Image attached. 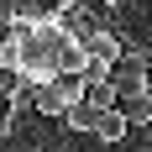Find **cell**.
Here are the masks:
<instances>
[{"mask_svg":"<svg viewBox=\"0 0 152 152\" xmlns=\"http://www.w3.org/2000/svg\"><path fill=\"white\" fill-rule=\"evenodd\" d=\"M63 126H68V131H84V137H94V126H100V110H89V105H79V110H74V115H68Z\"/></svg>","mask_w":152,"mask_h":152,"instance_id":"cell-6","label":"cell"},{"mask_svg":"<svg viewBox=\"0 0 152 152\" xmlns=\"http://www.w3.org/2000/svg\"><path fill=\"white\" fill-rule=\"evenodd\" d=\"M110 84H115V94H121V105H126V100H142V94L152 89V63H147V53H126V58L110 68Z\"/></svg>","mask_w":152,"mask_h":152,"instance_id":"cell-3","label":"cell"},{"mask_svg":"<svg viewBox=\"0 0 152 152\" xmlns=\"http://www.w3.org/2000/svg\"><path fill=\"white\" fill-rule=\"evenodd\" d=\"M84 31L68 21H47V26H11L0 37V74L26 84V89H47L53 79L84 74Z\"/></svg>","mask_w":152,"mask_h":152,"instance_id":"cell-1","label":"cell"},{"mask_svg":"<svg viewBox=\"0 0 152 152\" xmlns=\"http://www.w3.org/2000/svg\"><path fill=\"white\" fill-rule=\"evenodd\" d=\"M84 105L105 115V110H115V105H121V94H115V84H110V79H89V89H84Z\"/></svg>","mask_w":152,"mask_h":152,"instance_id":"cell-5","label":"cell"},{"mask_svg":"<svg viewBox=\"0 0 152 152\" xmlns=\"http://www.w3.org/2000/svg\"><path fill=\"white\" fill-rule=\"evenodd\" d=\"M84 89H89V79H84V74H68V79H53L47 89H31V105H37V115L68 121V115L84 105Z\"/></svg>","mask_w":152,"mask_h":152,"instance_id":"cell-2","label":"cell"},{"mask_svg":"<svg viewBox=\"0 0 152 152\" xmlns=\"http://www.w3.org/2000/svg\"><path fill=\"white\" fill-rule=\"evenodd\" d=\"M94 137L105 142V147H121V142L131 137V115H126L121 105H115V110H105V115H100V126H94Z\"/></svg>","mask_w":152,"mask_h":152,"instance_id":"cell-4","label":"cell"}]
</instances>
